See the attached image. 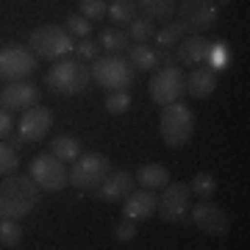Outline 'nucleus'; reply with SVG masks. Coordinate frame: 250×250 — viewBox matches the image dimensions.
<instances>
[{"instance_id": "obj_35", "label": "nucleus", "mask_w": 250, "mask_h": 250, "mask_svg": "<svg viewBox=\"0 0 250 250\" xmlns=\"http://www.w3.org/2000/svg\"><path fill=\"white\" fill-rule=\"evenodd\" d=\"M67 31H70L72 36H78V39H83V36L92 34V22L86 17H81V14H72V17H67Z\"/></svg>"}, {"instance_id": "obj_34", "label": "nucleus", "mask_w": 250, "mask_h": 250, "mask_svg": "<svg viewBox=\"0 0 250 250\" xmlns=\"http://www.w3.org/2000/svg\"><path fill=\"white\" fill-rule=\"evenodd\" d=\"M98 50H100V45H98V42H92L89 36H83L78 45L72 47V53H75V59H78V62H92V59L98 56Z\"/></svg>"}, {"instance_id": "obj_22", "label": "nucleus", "mask_w": 250, "mask_h": 250, "mask_svg": "<svg viewBox=\"0 0 250 250\" xmlns=\"http://www.w3.org/2000/svg\"><path fill=\"white\" fill-rule=\"evenodd\" d=\"M233 62V50L231 45L225 42V39H217V42H211V47H208V70H214V72H223L228 70Z\"/></svg>"}, {"instance_id": "obj_2", "label": "nucleus", "mask_w": 250, "mask_h": 250, "mask_svg": "<svg viewBox=\"0 0 250 250\" xmlns=\"http://www.w3.org/2000/svg\"><path fill=\"white\" fill-rule=\"evenodd\" d=\"M45 86L56 95H81L89 86V67L78 59L64 56L47 70L45 75Z\"/></svg>"}, {"instance_id": "obj_20", "label": "nucleus", "mask_w": 250, "mask_h": 250, "mask_svg": "<svg viewBox=\"0 0 250 250\" xmlns=\"http://www.w3.org/2000/svg\"><path fill=\"white\" fill-rule=\"evenodd\" d=\"M136 9L150 22H170L175 17V0H136Z\"/></svg>"}, {"instance_id": "obj_15", "label": "nucleus", "mask_w": 250, "mask_h": 250, "mask_svg": "<svg viewBox=\"0 0 250 250\" xmlns=\"http://www.w3.org/2000/svg\"><path fill=\"white\" fill-rule=\"evenodd\" d=\"M175 47H178V53H175L178 64H187V67H206L208 64V47H211V42L203 34H189Z\"/></svg>"}, {"instance_id": "obj_30", "label": "nucleus", "mask_w": 250, "mask_h": 250, "mask_svg": "<svg viewBox=\"0 0 250 250\" xmlns=\"http://www.w3.org/2000/svg\"><path fill=\"white\" fill-rule=\"evenodd\" d=\"M17 167H20L17 150H14L9 142L0 139V178H6V175H11V172H17Z\"/></svg>"}, {"instance_id": "obj_1", "label": "nucleus", "mask_w": 250, "mask_h": 250, "mask_svg": "<svg viewBox=\"0 0 250 250\" xmlns=\"http://www.w3.org/2000/svg\"><path fill=\"white\" fill-rule=\"evenodd\" d=\"M39 200V187L31 175L11 172L0 181V220H22Z\"/></svg>"}, {"instance_id": "obj_28", "label": "nucleus", "mask_w": 250, "mask_h": 250, "mask_svg": "<svg viewBox=\"0 0 250 250\" xmlns=\"http://www.w3.org/2000/svg\"><path fill=\"white\" fill-rule=\"evenodd\" d=\"M153 39H156L159 50H172V47L184 39V31L178 28V22H167L161 31H156V34H153Z\"/></svg>"}, {"instance_id": "obj_8", "label": "nucleus", "mask_w": 250, "mask_h": 250, "mask_svg": "<svg viewBox=\"0 0 250 250\" xmlns=\"http://www.w3.org/2000/svg\"><path fill=\"white\" fill-rule=\"evenodd\" d=\"M189 208H192V192L187 184H167L161 197L156 200V211L170 225H189Z\"/></svg>"}, {"instance_id": "obj_4", "label": "nucleus", "mask_w": 250, "mask_h": 250, "mask_svg": "<svg viewBox=\"0 0 250 250\" xmlns=\"http://www.w3.org/2000/svg\"><path fill=\"white\" fill-rule=\"evenodd\" d=\"M159 134L167 147H184L192 139V134H195V114H192V108L184 106L181 100L164 106L161 120H159Z\"/></svg>"}, {"instance_id": "obj_14", "label": "nucleus", "mask_w": 250, "mask_h": 250, "mask_svg": "<svg viewBox=\"0 0 250 250\" xmlns=\"http://www.w3.org/2000/svg\"><path fill=\"white\" fill-rule=\"evenodd\" d=\"M39 103V86L31 81H9L0 89V106L6 111H25Z\"/></svg>"}, {"instance_id": "obj_12", "label": "nucleus", "mask_w": 250, "mask_h": 250, "mask_svg": "<svg viewBox=\"0 0 250 250\" xmlns=\"http://www.w3.org/2000/svg\"><path fill=\"white\" fill-rule=\"evenodd\" d=\"M189 220L206 233V236H225L231 231V217L223 206L214 200H197L195 208H189Z\"/></svg>"}, {"instance_id": "obj_9", "label": "nucleus", "mask_w": 250, "mask_h": 250, "mask_svg": "<svg viewBox=\"0 0 250 250\" xmlns=\"http://www.w3.org/2000/svg\"><path fill=\"white\" fill-rule=\"evenodd\" d=\"M175 14H178V28L184 34H203L220 17L217 3L211 0H184L175 9Z\"/></svg>"}, {"instance_id": "obj_7", "label": "nucleus", "mask_w": 250, "mask_h": 250, "mask_svg": "<svg viewBox=\"0 0 250 250\" xmlns=\"http://www.w3.org/2000/svg\"><path fill=\"white\" fill-rule=\"evenodd\" d=\"M28 175L34 181L39 192H62L67 184H70V170L62 159H56L53 153H42V156H34L31 164H28Z\"/></svg>"}, {"instance_id": "obj_23", "label": "nucleus", "mask_w": 250, "mask_h": 250, "mask_svg": "<svg viewBox=\"0 0 250 250\" xmlns=\"http://www.w3.org/2000/svg\"><path fill=\"white\" fill-rule=\"evenodd\" d=\"M136 0H111L106 9V17L114 22V25H128V22H134L136 17Z\"/></svg>"}, {"instance_id": "obj_6", "label": "nucleus", "mask_w": 250, "mask_h": 250, "mask_svg": "<svg viewBox=\"0 0 250 250\" xmlns=\"http://www.w3.org/2000/svg\"><path fill=\"white\" fill-rule=\"evenodd\" d=\"M108 172H111V164L103 153H81L70 164V187L81 189V192L98 189Z\"/></svg>"}, {"instance_id": "obj_33", "label": "nucleus", "mask_w": 250, "mask_h": 250, "mask_svg": "<svg viewBox=\"0 0 250 250\" xmlns=\"http://www.w3.org/2000/svg\"><path fill=\"white\" fill-rule=\"evenodd\" d=\"M136 231H139V228H136V220H128V217H125L123 223L114 228V242L117 245H128V242L136 239Z\"/></svg>"}, {"instance_id": "obj_11", "label": "nucleus", "mask_w": 250, "mask_h": 250, "mask_svg": "<svg viewBox=\"0 0 250 250\" xmlns=\"http://www.w3.org/2000/svg\"><path fill=\"white\" fill-rule=\"evenodd\" d=\"M187 92V75L181 72V67H161L153 72L150 78V98L156 106H170L175 100H181V95Z\"/></svg>"}, {"instance_id": "obj_26", "label": "nucleus", "mask_w": 250, "mask_h": 250, "mask_svg": "<svg viewBox=\"0 0 250 250\" xmlns=\"http://www.w3.org/2000/svg\"><path fill=\"white\" fill-rule=\"evenodd\" d=\"M50 153L56 159H62L64 164H72L81 156V145L72 136H56V139H50Z\"/></svg>"}, {"instance_id": "obj_18", "label": "nucleus", "mask_w": 250, "mask_h": 250, "mask_svg": "<svg viewBox=\"0 0 250 250\" xmlns=\"http://www.w3.org/2000/svg\"><path fill=\"white\" fill-rule=\"evenodd\" d=\"M217 89V72L208 67H192V72L187 75V92L195 100L208 98Z\"/></svg>"}, {"instance_id": "obj_21", "label": "nucleus", "mask_w": 250, "mask_h": 250, "mask_svg": "<svg viewBox=\"0 0 250 250\" xmlns=\"http://www.w3.org/2000/svg\"><path fill=\"white\" fill-rule=\"evenodd\" d=\"M131 67L139 72H150L159 67V50H153L150 45H131V56H128Z\"/></svg>"}, {"instance_id": "obj_32", "label": "nucleus", "mask_w": 250, "mask_h": 250, "mask_svg": "<svg viewBox=\"0 0 250 250\" xmlns=\"http://www.w3.org/2000/svg\"><path fill=\"white\" fill-rule=\"evenodd\" d=\"M128 108H131V92H128V89L108 92V98H106V111H111V114H125Z\"/></svg>"}, {"instance_id": "obj_19", "label": "nucleus", "mask_w": 250, "mask_h": 250, "mask_svg": "<svg viewBox=\"0 0 250 250\" xmlns=\"http://www.w3.org/2000/svg\"><path fill=\"white\" fill-rule=\"evenodd\" d=\"M136 184L142 189H164L170 184V170L164 167V164H142L139 170H136Z\"/></svg>"}, {"instance_id": "obj_27", "label": "nucleus", "mask_w": 250, "mask_h": 250, "mask_svg": "<svg viewBox=\"0 0 250 250\" xmlns=\"http://www.w3.org/2000/svg\"><path fill=\"white\" fill-rule=\"evenodd\" d=\"M156 34V28L147 17H134V22H128V39H134V45H147Z\"/></svg>"}, {"instance_id": "obj_31", "label": "nucleus", "mask_w": 250, "mask_h": 250, "mask_svg": "<svg viewBox=\"0 0 250 250\" xmlns=\"http://www.w3.org/2000/svg\"><path fill=\"white\" fill-rule=\"evenodd\" d=\"M78 9H81V17H86L89 22H98V20L106 17L108 0H78Z\"/></svg>"}, {"instance_id": "obj_36", "label": "nucleus", "mask_w": 250, "mask_h": 250, "mask_svg": "<svg viewBox=\"0 0 250 250\" xmlns=\"http://www.w3.org/2000/svg\"><path fill=\"white\" fill-rule=\"evenodd\" d=\"M11 128H14V123H11V111H6V108L0 106V139H6V136L11 134Z\"/></svg>"}, {"instance_id": "obj_39", "label": "nucleus", "mask_w": 250, "mask_h": 250, "mask_svg": "<svg viewBox=\"0 0 250 250\" xmlns=\"http://www.w3.org/2000/svg\"><path fill=\"white\" fill-rule=\"evenodd\" d=\"M211 3H217V6H228V3H233V0H211Z\"/></svg>"}, {"instance_id": "obj_29", "label": "nucleus", "mask_w": 250, "mask_h": 250, "mask_svg": "<svg viewBox=\"0 0 250 250\" xmlns=\"http://www.w3.org/2000/svg\"><path fill=\"white\" fill-rule=\"evenodd\" d=\"M22 242V228L17 220H0V248H20Z\"/></svg>"}, {"instance_id": "obj_37", "label": "nucleus", "mask_w": 250, "mask_h": 250, "mask_svg": "<svg viewBox=\"0 0 250 250\" xmlns=\"http://www.w3.org/2000/svg\"><path fill=\"white\" fill-rule=\"evenodd\" d=\"M159 64L161 67H178V59L170 50H159Z\"/></svg>"}, {"instance_id": "obj_3", "label": "nucleus", "mask_w": 250, "mask_h": 250, "mask_svg": "<svg viewBox=\"0 0 250 250\" xmlns=\"http://www.w3.org/2000/svg\"><path fill=\"white\" fill-rule=\"evenodd\" d=\"M89 78L108 92L128 89V86L134 83V67H131V62L123 59L120 53L95 56V59H92V67H89Z\"/></svg>"}, {"instance_id": "obj_5", "label": "nucleus", "mask_w": 250, "mask_h": 250, "mask_svg": "<svg viewBox=\"0 0 250 250\" xmlns=\"http://www.w3.org/2000/svg\"><path fill=\"white\" fill-rule=\"evenodd\" d=\"M28 47L36 53V59H45V62H59L64 56L72 53V34L62 25H42L31 31L28 36Z\"/></svg>"}, {"instance_id": "obj_13", "label": "nucleus", "mask_w": 250, "mask_h": 250, "mask_svg": "<svg viewBox=\"0 0 250 250\" xmlns=\"http://www.w3.org/2000/svg\"><path fill=\"white\" fill-rule=\"evenodd\" d=\"M50 128H53V111L47 106H39V103L25 108L17 123V131L22 136V142H42L50 134Z\"/></svg>"}, {"instance_id": "obj_16", "label": "nucleus", "mask_w": 250, "mask_h": 250, "mask_svg": "<svg viewBox=\"0 0 250 250\" xmlns=\"http://www.w3.org/2000/svg\"><path fill=\"white\" fill-rule=\"evenodd\" d=\"M134 184H136V178L131 172L120 170V172H108L106 181H103L95 192H98V200L114 203V200H125V197L131 195V192H134Z\"/></svg>"}, {"instance_id": "obj_10", "label": "nucleus", "mask_w": 250, "mask_h": 250, "mask_svg": "<svg viewBox=\"0 0 250 250\" xmlns=\"http://www.w3.org/2000/svg\"><path fill=\"white\" fill-rule=\"evenodd\" d=\"M36 53L28 45H6L0 47V78L3 81H25L36 72Z\"/></svg>"}, {"instance_id": "obj_38", "label": "nucleus", "mask_w": 250, "mask_h": 250, "mask_svg": "<svg viewBox=\"0 0 250 250\" xmlns=\"http://www.w3.org/2000/svg\"><path fill=\"white\" fill-rule=\"evenodd\" d=\"M9 145H11V147H14V150H17V147H22V145H25V142H22V136L17 134V136H14V139H11Z\"/></svg>"}, {"instance_id": "obj_24", "label": "nucleus", "mask_w": 250, "mask_h": 250, "mask_svg": "<svg viewBox=\"0 0 250 250\" xmlns=\"http://www.w3.org/2000/svg\"><path fill=\"white\" fill-rule=\"evenodd\" d=\"M187 187L192 192V197H197V200H214L217 195V178L211 172H197Z\"/></svg>"}, {"instance_id": "obj_25", "label": "nucleus", "mask_w": 250, "mask_h": 250, "mask_svg": "<svg viewBox=\"0 0 250 250\" xmlns=\"http://www.w3.org/2000/svg\"><path fill=\"white\" fill-rule=\"evenodd\" d=\"M128 42H131L128 34H123L120 28H103V31H100V42H98V45L103 47L106 53H120V56H123L125 50L131 47Z\"/></svg>"}, {"instance_id": "obj_17", "label": "nucleus", "mask_w": 250, "mask_h": 250, "mask_svg": "<svg viewBox=\"0 0 250 250\" xmlns=\"http://www.w3.org/2000/svg\"><path fill=\"white\" fill-rule=\"evenodd\" d=\"M156 200L159 197L153 195V189H139V192H131V195L123 200V214L128 220H147V217L156 214Z\"/></svg>"}]
</instances>
